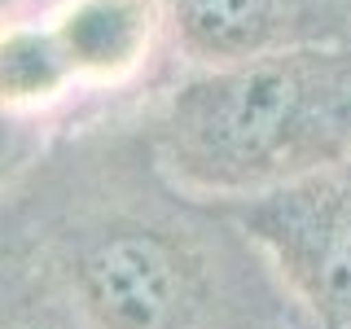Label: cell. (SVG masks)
I'll use <instances>...</instances> for the list:
<instances>
[{
  "instance_id": "4",
  "label": "cell",
  "mask_w": 351,
  "mask_h": 329,
  "mask_svg": "<svg viewBox=\"0 0 351 329\" xmlns=\"http://www.w3.org/2000/svg\"><path fill=\"white\" fill-rule=\"evenodd\" d=\"M36 27L71 97L132 84L171 36L167 0H53Z\"/></svg>"
},
{
  "instance_id": "9",
  "label": "cell",
  "mask_w": 351,
  "mask_h": 329,
  "mask_svg": "<svg viewBox=\"0 0 351 329\" xmlns=\"http://www.w3.org/2000/svg\"><path fill=\"white\" fill-rule=\"evenodd\" d=\"M9 5H18V0H0V14H5V9H9Z\"/></svg>"
},
{
  "instance_id": "8",
  "label": "cell",
  "mask_w": 351,
  "mask_h": 329,
  "mask_svg": "<svg viewBox=\"0 0 351 329\" xmlns=\"http://www.w3.org/2000/svg\"><path fill=\"white\" fill-rule=\"evenodd\" d=\"M18 329H88V325L80 321V312H75V307L66 303L58 290H49V294L36 303V312H31Z\"/></svg>"
},
{
  "instance_id": "3",
  "label": "cell",
  "mask_w": 351,
  "mask_h": 329,
  "mask_svg": "<svg viewBox=\"0 0 351 329\" xmlns=\"http://www.w3.org/2000/svg\"><path fill=\"white\" fill-rule=\"evenodd\" d=\"M312 329H351V158L281 189L219 202Z\"/></svg>"
},
{
  "instance_id": "6",
  "label": "cell",
  "mask_w": 351,
  "mask_h": 329,
  "mask_svg": "<svg viewBox=\"0 0 351 329\" xmlns=\"http://www.w3.org/2000/svg\"><path fill=\"white\" fill-rule=\"evenodd\" d=\"M49 290L53 281L31 228H18V233L0 228V329H18Z\"/></svg>"
},
{
  "instance_id": "7",
  "label": "cell",
  "mask_w": 351,
  "mask_h": 329,
  "mask_svg": "<svg viewBox=\"0 0 351 329\" xmlns=\"http://www.w3.org/2000/svg\"><path fill=\"white\" fill-rule=\"evenodd\" d=\"M36 149H40V123L0 106V197L14 189L18 175L36 162Z\"/></svg>"
},
{
  "instance_id": "2",
  "label": "cell",
  "mask_w": 351,
  "mask_h": 329,
  "mask_svg": "<svg viewBox=\"0 0 351 329\" xmlns=\"http://www.w3.org/2000/svg\"><path fill=\"white\" fill-rule=\"evenodd\" d=\"M145 154L176 189L211 202L351 158V40L189 66L154 106Z\"/></svg>"
},
{
  "instance_id": "1",
  "label": "cell",
  "mask_w": 351,
  "mask_h": 329,
  "mask_svg": "<svg viewBox=\"0 0 351 329\" xmlns=\"http://www.w3.org/2000/svg\"><path fill=\"white\" fill-rule=\"evenodd\" d=\"M31 237L88 329H312L237 219L162 171L145 193L66 202Z\"/></svg>"
},
{
  "instance_id": "5",
  "label": "cell",
  "mask_w": 351,
  "mask_h": 329,
  "mask_svg": "<svg viewBox=\"0 0 351 329\" xmlns=\"http://www.w3.org/2000/svg\"><path fill=\"white\" fill-rule=\"evenodd\" d=\"M167 27L189 66H219L351 40V0H167Z\"/></svg>"
}]
</instances>
